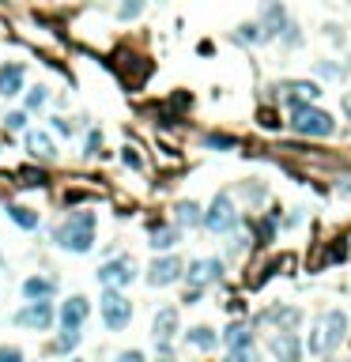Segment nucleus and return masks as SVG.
Wrapping results in <instances>:
<instances>
[{
	"label": "nucleus",
	"mask_w": 351,
	"mask_h": 362,
	"mask_svg": "<svg viewBox=\"0 0 351 362\" xmlns=\"http://www.w3.org/2000/svg\"><path fill=\"white\" fill-rule=\"evenodd\" d=\"M53 128H57L61 136H72V121H64V117H53Z\"/></svg>",
	"instance_id": "nucleus-34"
},
{
	"label": "nucleus",
	"mask_w": 351,
	"mask_h": 362,
	"mask_svg": "<svg viewBox=\"0 0 351 362\" xmlns=\"http://www.w3.org/2000/svg\"><path fill=\"white\" fill-rule=\"evenodd\" d=\"M291 125H295V133L299 136H333L336 133V121L325 114V109H317L310 102H299V106H291Z\"/></svg>",
	"instance_id": "nucleus-2"
},
{
	"label": "nucleus",
	"mask_w": 351,
	"mask_h": 362,
	"mask_svg": "<svg viewBox=\"0 0 351 362\" xmlns=\"http://www.w3.org/2000/svg\"><path fill=\"white\" fill-rule=\"evenodd\" d=\"M133 279H136L133 257H114V260H106V265L98 268V283H106V287H129Z\"/></svg>",
	"instance_id": "nucleus-7"
},
{
	"label": "nucleus",
	"mask_w": 351,
	"mask_h": 362,
	"mask_svg": "<svg viewBox=\"0 0 351 362\" xmlns=\"http://www.w3.org/2000/svg\"><path fill=\"white\" fill-rule=\"evenodd\" d=\"M19 178H23V185H30V189H35V185H46V174L42 170H19Z\"/></svg>",
	"instance_id": "nucleus-25"
},
{
	"label": "nucleus",
	"mask_w": 351,
	"mask_h": 362,
	"mask_svg": "<svg viewBox=\"0 0 351 362\" xmlns=\"http://www.w3.org/2000/svg\"><path fill=\"white\" fill-rule=\"evenodd\" d=\"M80 344V328H61V347L69 351V347H76Z\"/></svg>",
	"instance_id": "nucleus-26"
},
{
	"label": "nucleus",
	"mask_w": 351,
	"mask_h": 362,
	"mask_svg": "<svg viewBox=\"0 0 351 362\" xmlns=\"http://www.w3.org/2000/svg\"><path fill=\"white\" fill-rule=\"evenodd\" d=\"M87 313H91L87 298H83V294H72V298L61 306V328H80L87 321Z\"/></svg>",
	"instance_id": "nucleus-11"
},
{
	"label": "nucleus",
	"mask_w": 351,
	"mask_h": 362,
	"mask_svg": "<svg viewBox=\"0 0 351 362\" xmlns=\"http://www.w3.org/2000/svg\"><path fill=\"white\" fill-rule=\"evenodd\" d=\"M223 362H257V358H254V347H230V355Z\"/></svg>",
	"instance_id": "nucleus-24"
},
{
	"label": "nucleus",
	"mask_w": 351,
	"mask_h": 362,
	"mask_svg": "<svg viewBox=\"0 0 351 362\" xmlns=\"http://www.w3.org/2000/svg\"><path fill=\"white\" fill-rule=\"evenodd\" d=\"M49 321H53V306L46 298H30V306H23V310L16 313V325L30 328V332H46Z\"/></svg>",
	"instance_id": "nucleus-6"
},
{
	"label": "nucleus",
	"mask_w": 351,
	"mask_h": 362,
	"mask_svg": "<svg viewBox=\"0 0 351 362\" xmlns=\"http://www.w3.org/2000/svg\"><path fill=\"white\" fill-rule=\"evenodd\" d=\"M223 339H227V347H249V328L246 325H230L223 332Z\"/></svg>",
	"instance_id": "nucleus-22"
},
{
	"label": "nucleus",
	"mask_w": 351,
	"mask_h": 362,
	"mask_svg": "<svg viewBox=\"0 0 351 362\" xmlns=\"http://www.w3.org/2000/svg\"><path fill=\"white\" fill-rule=\"evenodd\" d=\"M185 339H189L193 347L208 351V347H215V339H219V336L212 332V328H204V325H201V328H189V332H185Z\"/></svg>",
	"instance_id": "nucleus-19"
},
{
	"label": "nucleus",
	"mask_w": 351,
	"mask_h": 362,
	"mask_svg": "<svg viewBox=\"0 0 351 362\" xmlns=\"http://www.w3.org/2000/svg\"><path fill=\"white\" fill-rule=\"evenodd\" d=\"M201 223L212 230V234H227V230H234V223H238V212H234V204H230V196L227 193H219L215 200H212V207L201 215Z\"/></svg>",
	"instance_id": "nucleus-5"
},
{
	"label": "nucleus",
	"mask_w": 351,
	"mask_h": 362,
	"mask_svg": "<svg viewBox=\"0 0 351 362\" xmlns=\"http://www.w3.org/2000/svg\"><path fill=\"white\" fill-rule=\"evenodd\" d=\"M27 125V114H8V128H23Z\"/></svg>",
	"instance_id": "nucleus-35"
},
{
	"label": "nucleus",
	"mask_w": 351,
	"mask_h": 362,
	"mask_svg": "<svg viewBox=\"0 0 351 362\" xmlns=\"http://www.w3.org/2000/svg\"><path fill=\"white\" fill-rule=\"evenodd\" d=\"M57 246L69 253H87L95 246V212H72L57 230Z\"/></svg>",
	"instance_id": "nucleus-1"
},
{
	"label": "nucleus",
	"mask_w": 351,
	"mask_h": 362,
	"mask_svg": "<svg viewBox=\"0 0 351 362\" xmlns=\"http://www.w3.org/2000/svg\"><path fill=\"white\" fill-rule=\"evenodd\" d=\"M151 246H155V249L178 246V230H174V227H155V230H151Z\"/></svg>",
	"instance_id": "nucleus-21"
},
{
	"label": "nucleus",
	"mask_w": 351,
	"mask_h": 362,
	"mask_svg": "<svg viewBox=\"0 0 351 362\" xmlns=\"http://www.w3.org/2000/svg\"><path fill=\"white\" fill-rule=\"evenodd\" d=\"M8 215H12L23 230H38V212H30V207H23V204H12V207H8Z\"/></svg>",
	"instance_id": "nucleus-18"
},
{
	"label": "nucleus",
	"mask_w": 351,
	"mask_h": 362,
	"mask_svg": "<svg viewBox=\"0 0 351 362\" xmlns=\"http://www.w3.org/2000/svg\"><path fill=\"white\" fill-rule=\"evenodd\" d=\"M23 91V64H4L0 68V95H19Z\"/></svg>",
	"instance_id": "nucleus-15"
},
{
	"label": "nucleus",
	"mask_w": 351,
	"mask_h": 362,
	"mask_svg": "<svg viewBox=\"0 0 351 362\" xmlns=\"http://www.w3.org/2000/svg\"><path fill=\"white\" fill-rule=\"evenodd\" d=\"M121 162H125V167H133V170L144 167V162H140V155H136V147H125V151H121Z\"/></svg>",
	"instance_id": "nucleus-29"
},
{
	"label": "nucleus",
	"mask_w": 351,
	"mask_h": 362,
	"mask_svg": "<svg viewBox=\"0 0 351 362\" xmlns=\"http://www.w3.org/2000/svg\"><path fill=\"white\" fill-rule=\"evenodd\" d=\"M162 362H170V358H162Z\"/></svg>",
	"instance_id": "nucleus-37"
},
{
	"label": "nucleus",
	"mask_w": 351,
	"mask_h": 362,
	"mask_svg": "<svg viewBox=\"0 0 351 362\" xmlns=\"http://www.w3.org/2000/svg\"><path fill=\"white\" fill-rule=\"evenodd\" d=\"M182 260L178 257H159L155 265L148 268V283L151 287H170V283H178L182 279Z\"/></svg>",
	"instance_id": "nucleus-8"
},
{
	"label": "nucleus",
	"mask_w": 351,
	"mask_h": 362,
	"mask_svg": "<svg viewBox=\"0 0 351 362\" xmlns=\"http://www.w3.org/2000/svg\"><path fill=\"white\" fill-rule=\"evenodd\" d=\"M204 144H208V147H234V140H230V136H219V133H212V136H204Z\"/></svg>",
	"instance_id": "nucleus-28"
},
{
	"label": "nucleus",
	"mask_w": 351,
	"mask_h": 362,
	"mask_svg": "<svg viewBox=\"0 0 351 362\" xmlns=\"http://www.w3.org/2000/svg\"><path fill=\"white\" fill-rule=\"evenodd\" d=\"M261 321H268V325H276L280 332L283 328H295L302 321V313L295 310V306H272V310H265V317H261Z\"/></svg>",
	"instance_id": "nucleus-14"
},
{
	"label": "nucleus",
	"mask_w": 351,
	"mask_h": 362,
	"mask_svg": "<svg viewBox=\"0 0 351 362\" xmlns=\"http://www.w3.org/2000/svg\"><path fill=\"white\" fill-rule=\"evenodd\" d=\"M261 125H265V128H280V121H276L272 109H261Z\"/></svg>",
	"instance_id": "nucleus-33"
},
{
	"label": "nucleus",
	"mask_w": 351,
	"mask_h": 362,
	"mask_svg": "<svg viewBox=\"0 0 351 362\" xmlns=\"http://www.w3.org/2000/svg\"><path fill=\"white\" fill-rule=\"evenodd\" d=\"M117 362H144V355H140V351H121Z\"/></svg>",
	"instance_id": "nucleus-36"
},
{
	"label": "nucleus",
	"mask_w": 351,
	"mask_h": 362,
	"mask_svg": "<svg viewBox=\"0 0 351 362\" xmlns=\"http://www.w3.org/2000/svg\"><path fill=\"white\" fill-rule=\"evenodd\" d=\"M0 362H23V351L19 347H0Z\"/></svg>",
	"instance_id": "nucleus-30"
},
{
	"label": "nucleus",
	"mask_w": 351,
	"mask_h": 362,
	"mask_svg": "<svg viewBox=\"0 0 351 362\" xmlns=\"http://www.w3.org/2000/svg\"><path fill=\"white\" fill-rule=\"evenodd\" d=\"M46 98H49V95H46V87H35V91L27 95V106H30V109H38V106H46Z\"/></svg>",
	"instance_id": "nucleus-27"
},
{
	"label": "nucleus",
	"mask_w": 351,
	"mask_h": 362,
	"mask_svg": "<svg viewBox=\"0 0 351 362\" xmlns=\"http://www.w3.org/2000/svg\"><path fill=\"white\" fill-rule=\"evenodd\" d=\"M321 95V87L317 83H306V80H295L283 87V102L287 106H299V102H314V98Z\"/></svg>",
	"instance_id": "nucleus-12"
},
{
	"label": "nucleus",
	"mask_w": 351,
	"mask_h": 362,
	"mask_svg": "<svg viewBox=\"0 0 351 362\" xmlns=\"http://www.w3.org/2000/svg\"><path fill=\"white\" fill-rule=\"evenodd\" d=\"M53 291H57V283H53L49 276H30V279L23 283V294H27V298H49Z\"/></svg>",
	"instance_id": "nucleus-16"
},
{
	"label": "nucleus",
	"mask_w": 351,
	"mask_h": 362,
	"mask_svg": "<svg viewBox=\"0 0 351 362\" xmlns=\"http://www.w3.org/2000/svg\"><path fill=\"white\" fill-rule=\"evenodd\" d=\"M272 355L280 362H299L302 358V344H299V336H295V328H283V332L272 336Z\"/></svg>",
	"instance_id": "nucleus-10"
},
{
	"label": "nucleus",
	"mask_w": 351,
	"mask_h": 362,
	"mask_svg": "<svg viewBox=\"0 0 351 362\" xmlns=\"http://www.w3.org/2000/svg\"><path fill=\"white\" fill-rule=\"evenodd\" d=\"M98 151H102V136L91 133V136H87V155H98Z\"/></svg>",
	"instance_id": "nucleus-31"
},
{
	"label": "nucleus",
	"mask_w": 351,
	"mask_h": 362,
	"mask_svg": "<svg viewBox=\"0 0 351 362\" xmlns=\"http://www.w3.org/2000/svg\"><path fill=\"white\" fill-rule=\"evenodd\" d=\"M27 147H30V155H38V159H53V155H57L46 133H27Z\"/></svg>",
	"instance_id": "nucleus-17"
},
{
	"label": "nucleus",
	"mask_w": 351,
	"mask_h": 362,
	"mask_svg": "<svg viewBox=\"0 0 351 362\" xmlns=\"http://www.w3.org/2000/svg\"><path fill=\"white\" fill-rule=\"evenodd\" d=\"M98 306H102V321L114 328V332H121V328H129V321H133V306H129V298L117 287H106Z\"/></svg>",
	"instance_id": "nucleus-4"
},
{
	"label": "nucleus",
	"mask_w": 351,
	"mask_h": 362,
	"mask_svg": "<svg viewBox=\"0 0 351 362\" xmlns=\"http://www.w3.org/2000/svg\"><path fill=\"white\" fill-rule=\"evenodd\" d=\"M201 204H193V200H182L178 204V223L182 227H196V223H201Z\"/></svg>",
	"instance_id": "nucleus-20"
},
{
	"label": "nucleus",
	"mask_w": 351,
	"mask_h": 362,
	"mask_svg": "<svg viewBox=\"0 0 351 362\" xmlns=\"http://www.w3.org/2000/svg\"><path fill=\"white\" fill-rule=\"evenodd\" d=\"M344 336H347V317L340 310H328L325 321L314 328V336H310V344H306V347H310L314 355H325V351H333Z\"/></svg>",
	"instance_id": "nucleus-3"
},
{
	"label": "nucleus",
	"mask_w": 351,
	"mask_h": 362,
	"mask_svg": "<svg viewBox=\"0 0 351 362\" xmlns=\"http://www.w3.org/2000/svg\"><path fill=\"white\" fill-rule=\"evenodd\" d=\"M242 42H261L265 35H261V27H242V35H238Z\"/></svg>",
	"instance_id": "nucleus-32"
},
{
	"label": "nucleus",
	"mask_w": 351,
	"mask_h": 362,
	"mask_svg": "<svg viewBox=\"0 0 351 362\" xmlns=\"http://www.w3.org/2000/svg\"><path fill=\"white\" fill-rule=\"evenodd\" d=\"M140 12H144V0H125V4L117 8V16H121V19H136Z\"/></svg>",
	"instance_id": "nucleus-23"
},
{
	"label": "nucleus",
	"mask_w": 351,
	"mask_h": 362,
	"mask_svg": "<svg viewBox=\"0 0 351 362\" xmlns=\"http://www.w3.org/2000/svg\"><path fill=\"white\" fill-rule=\"evenodd\" d=\"M185 276H189L193 291H201L204 283H215L219 276H223V260H219V257H208V260H193Z\"/></svg>",
	"instance_id": "nucleus-9"
},
{
	"label": "nucleus",
	"mask_w": 351,
	"mask_h": 362,
	"mask_svg": "<svg viewBox=\"0 0 351 362\" xmlns=\"http://www.w3.org/2000/svg\"><path fill=\"white\" fill-rule=\"evenodd\" d=\"M178 332V310H159L155 313V325H151V336H155V344H167V339Z\"/></svg>",
	"instance_id": "nucleus-13"
}]
</instances>
